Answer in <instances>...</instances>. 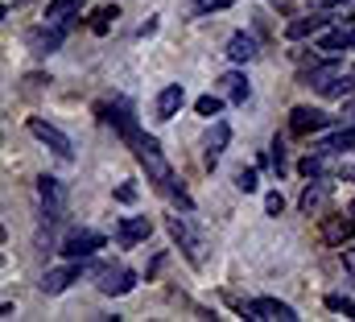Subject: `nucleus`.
<instances>
[{"mask_svg": "<svg viewBox=\"0 0 355 322\" xmlns=\"http://www.w3.org/2000/svg\"><path fill=\"white\" fill-rule=\"evenodd\" d=\"M132 153L137 161L145 165V178L153 182V190L157 194H166V198H174L182 211H194V198L186 194V186L174 178V169H170V161L162 158V145L153 141V137H137V145H132Z\"/></svg>", "mask_w": 355, "mask_h": 322, "instance_id": "f257e3e1", "label": "nucleus"}, {"mask_svg": "<svg viewBox=\"0 0 355 322\" xmlns=\"http://www.w3.org/2000/svg\"><path fill=\"white\" fill-rule=\"evenodd\" d=\"M190 211H182V215H170L166 219V228H170V236H174V244L182 248V256L194 264V269H202L207 264V240H202V232L186 219Z\"/></svg>", "mask_w": 355, "mask_h": 322, "instance_id": "f03ea898", "label": "nucleus"}, {"mask_svg": "<svg viewBox=\"0 0 355 322\" xmlns=\"http://www.w3.org/2000/svg\"><path fill=\"white\" fill-rule=\"evenodd\" d=\"M240 314L248 322H297V310L289 302H277V298H252L240 306Z\"/></svg>", "mask_w": 355, "mask_h": 322, "instance_id": "7ed1b4c3", "label": "nucleus"}, {"mask_svg": "<svg viewBox=\"0 0 355 322\" xmlns=\"http://www.w3.org/2000/svg\"><path fill=\"white\" fill-rule=\"evenodd\" d=\"M37 198H42V211H46V219L50 223H58L62 215H67V182H58V178H37Z\"/></svg>", "mask_w": 355, "mask_h": 322, "instance_id": "20e7f679", "label": "nucleus"}, {"mask_svg": "<svg viewBox=\"0 0 355 322\" xmlns=\"http://www.w3.org/2000/svg\"><path fill=\"white\" fill-rule=\"evenodd\" d=\"M67 33H71V17H67V21H46L42 29L29 33V50H33V54H54V50L67 42Z\"/></svg>", "mask_w": 355, "mask_h": 322, "instance_id": "39448f33", "label": "nucleus"}, {"mask_svg": "<svg viewBox=\"0 0 355 322\" xmlns=\"http://www.w3.org/2000/svg\"><path fill=\"white\" fill-rule=\"evenodd\" d=\"M29 133H33L50 153H58L62 161L75 158V145H71V137H67L62 128H54V124H46V120H37V116H33V120H29Z\"/></svg>", "mask_w": 355, "mask_h": 322, "instance_id": "423d86ee", "label": "nucleus"}, {"mask_svg": "<svg viewBox=\"0 0 355 322\" xmlns=\"http://www.w3.org/2000/svg\"><path fill=\"white\" fill-rule=\"evenodd\" d=\"M99 112H103V120H107V124H112L128 145H137L141 128H137V116H132V103H128V99H116L112 108H99Z\"/></svg>", "mask_w": 355, "mask_h": 322, "instance_id": "0eeeda50", "label": "nucleus"}, {"mask_svg": "<svg viewBox=\"0 0 355 322\" xmlns=\"http://www.w3.org/2000/svg\"><path fill=\"white\" fill-rule=\"evenodd\" d=\"M99 294H107V298H124V294H132L137 289V273L132 269H124V264H107V269H99Z\"/></svg>", "mask_w": 355, "mask_h": 322, "instance_id": "6e6552de", "label": "nucleus"}, {"mask_svg": "<svg viewBox=\"0 0 355 322\" xmlns=\"http://www.w3.org/2000/svg\"><path fill=\"white\" fill-rule=\"evenodd\" d=\"M335 116H327L322 108H293L289 112V133L293 137H310V133H322Z\"/></svg>", "mask_w": 355, "mask_h": 322, "instance_id": "1a4fd4ad", "label": "nucleus"}, {"mask_svg": "<svg viewBox=\"0 0 355 322\" xmlns=\"http://www.w3.org/2000/svg\"><path fill=\"white\" fill-rule=\"evenodd\" d=\"M87 269H91L87 256H83V260H71V264H62V269H50V273L42 277V294H62V289H71V281H79Z\"/></svg>", "mask_w": 355, "mask_h": 322, "instance_id": "9d476101", "label": "nucleus"}, {"mask_svg": "<svg viewBox=\"0 0 355 322\" xmlns=\"http://www.w3.org/2000/svg\"><path fill=\"white\" fill-rule=\"evenodd\" d=\"M107 244V236L103 232H71L67 240H62V256H71V260H83V256H95L99 248Z\"/></svg>", "mask_w": 355, "mask_h": 322, "instance_id": "9b49d317", "label": "nucleus"}, {"mask_svg": "<svg viewBox=\"0 0 355 322\" xmlns=\"http://www.w3.org/2000/svg\"><path fill=\"white\" fill-rule=\"evenodd\" d=\"M331 194H335V186H331V178H310V186L302 190V198H297V207L306 211V215H318L327 203H331Z\"/></svg>", "mask_w": 355, "mask_h": 322, "instance_id": "f8f14e48", "label": "nucleus"}, {"mask_svg": "<svg viewBox=\"0 0 355 322\" xmlns=\"http://www.w3.org/2000/svg\"><path fill=\"white\" fill-rule=\"evenodd\" d=\"M322 240L331 244V248H343V244L355 240V215H327L322 219Z\"/></svg>", "mask_w": 355, "mask_h": 322, "instance_id": "ddd939ff", "label": "nucleus"}, {"mask_svg": "<svg viewBox=\"0 0 355 322\" xmlns=\"http://www.w3.org/2000/svg\"><path fill=\"white\" fill-rule=\"evenodd\" d=\"M227 141H232V124H227V120H215V124H211V133H207V153H202L207 169H215V165H219L223 149H227Z\"/></svg>", "mask_w": 355, "mask_h": 322, "instance_id": "4468645a", "label": "nucleus"}, {"mask_svg": "<svg viewBox=\"0 0 355 322\" xmlns=\"http://www.w3.org/2000/svg\"><path fill=\"white\" fill-rule=\"evenodd\" d=\"M149 232H153V223H149L145 215H132V219H120V228H116V240H120V248H132V244L149 240Z\"/></svg>", "mask_w": 355, "mask_h": 322, "instance_id": "2eb2a0df", "label": "nucleus"}, {"mask_svg": "<svg viewBox=\"0 0 355 322\" xmlns=\"http://www.w3.org/2000/svg\"><path fill=\"white\" fill-rule=\"evenodd\" d=\"M182 103H186V91H182V83H170V87L157 95V120H174L178 112H182Z\"/></svg>", "mask_w": 355, "mask_h": 322, "instance_id": "dca6fc26", "label": "nucleus"}, {"mask_svg": "<svg viewBox=\"0 0 355 322\" xmlns=\"http://www.w3.org/2000/svg\"><path fill=\"white\" fill-rule=\"evenodd\" d=\"M227 58L232 62H252L257 58V37L252 33H232L227 37Z\"/></svg>", "mask_w": 355, "mask_h": 322, "instance_id": "f3484780", "label": "nucleus"}, {"mask_svg": "<svg viewBox=\"0 0 355 322\" xmlns=\"http://www.w3.org/2000/svg\"><path fill=\"white\" fill-rule=\"evenodd\" d=\"M219 91H223L232 103H244V99L252 95V87H248V79H244V71H227V75L219 79Z\"/></svg>", "mask_w": 355, "mask_h": 322, "instance_id": "a211bd4d", "label": "nucleus"}, {"mask_svg": "<svg viewBox=\"0 0 355 322\" xmlns=\"http://www.w3.org/2000/svg\"><path fill=\"white\" fill-rule=\"evenodd\" d=\"M318 95H327V99H352V95H355V71H347V75L339 71L331 83H322V87H318Z\"/></svg>", "mask_w": 355, "mask_h": 322, "instance_id": "6ab92c4d", "label": "nucleus"}, {"mask_svg": "<svg viewBox=\"0 0 355 322\" xmlns=\"http://www.w3.org/2000/svg\"><path fill=\"white\" fill-rule=\"evenodd\" d=\"M322 25H327V17H297V21L285 25V37H289V42H297V37H314Z\"/></svg>", "mask_w": 355, "mask_h": 322, "instance_id": "aec40b11", "label": "nucleus"}, {"mask_svg": "<svg viewBox=\"0 0 355 322\" xmlns=\"http://www.w3.org/2000/svg\"><path fill=\"white\" fill-rule=\"evenodd\" d=\"M352 46H355V33H343V29H339V33H327V37L318 42V50H322L327 58H335V54H343V50H352Z\"/></svg>", "mask_w": 355, "mask_h": 322, "instance_id": "412c9836", "label": "nucleus"}, {"mask_svg": "<svg viewBox=\"0 0 355 322\" xmlns=\"http://www.w3.org/2000/svg\"><path fill=\"white\" fill-rule=\"evenodd\" d=\"M194 112H198L202 120H211V116H219V112H223V91H219V95H215V91H207V95H198V99H194Z\"/></svg>", "mask_w": 355, "mask_h": 322, "instance_id": "4be33fe9", "label": "nucleus"}, {"mask_svg": "<svg viewBox=\"0 0 355 322\" xmlns=\"http://www.w3.org/2000/svg\"><path fill=\"white\" fill-rule=\"evenodd\" d=\"M83 8V0H50L46 4V21H67V17H75Z\"/></svg>", "mask_w": 355, "mask_h": 322, "instance_id": "5701e85b", "label": "nucleus"}, {"mask_svg": "<svg viewBox=\"0 0 355 322\" xmlns=\"http://www.w3.org/2000/svg\"><path fill=\"white\" fill-rule=\"evenodd\" d=\"M327 310H335V314H347V319H355V302H352V298H343V294H327Z\"/></svg>", "mask_w": 355, "mask_h": 322, "instance_id": "b1692460", "label": "nucleus"}, {"mask_svg": "<svg viewBox=\"0 0 355 322\" xmlns=\"http://www.w3.org/2000/svg\"><path fill=\"white\" fill-rule=\"evenodd\" d=\"M112 21H116V4H107V8H99V12H95L91 33H107V29H112Z\"/></svg>", "mask_w": 355, "mask_h": 322, "instance_id": "393cba45", "label": "nucleus"}, {"mask_svg": "<svg viewBox=\"0 0 355 322\" xmlns=\"http://www.w3.org/2000/svg\"><path fill=\"white\" fill-rule=\"evenodd\" d=\"M236 186H240L244 194H252V190L261 186V178H257V169H236Z\"/></svg>", "mask_w": 355, "mask_h": 322, "instance_id": "a878e982", "label": "nucleus"}, {"mask_svg": "<svg viewBox=\"0 0 355 322\" xmlns=\"http://www.w3.org/2000/svg\"><path fill=\"white\" fill-rule=\"evenodd\" d=\"M232 4H236V0H194L190 8H194L198 17H207V12H219V8H232Z\"/></svg>", "mask_w": 355, "mask_h": 322, "instance_id": "bb28decb", "label": "nucleus"}, {"mask_svg": "<svg viewBox=\"0 0 355 322\" xmlns=\"http://www.w3.org/2000/svg\"><path fill=\"white\" fill-rule=\"evenodd\" d=\"M268 158H272V169H277V173H285V141H281V137H272Z\"/></svg>", "mask_w": 355, "mask_h": 322, "instance_id": "cd10ccee", "label": "nucleus"}, {"mask_svg": "<svg viewBox=\"0 0 355 322\" xmlns=\"http://www.w3.org/2000/svg\"><path fill=\"white\" fill-rule=\"evenodd\" d=\"M265 211H268V215H281V211H285V198H281L277 190H272V194L265 198Z\"/></svg>", "mask_w": 355, "mask_h": 322, "instance_id": "c85d7f7f", "label": "nucleus"}, {"mask_svg": "<svg viewBox=\"0 0 355 322\" xmlns=\"http://www.w3.org/2000/svg\"><path fill=\"white\" fill-rule=\"evenodd\" d=\"M339 4H352V0H310L314 12H327V8H339Z\"/></svg>", "mask_w": 355, "mask_h": 322, "instance_id": "c756f323", "label": "nucleus"}, {"mask_svg": "<svg viewBox=\"0 0 355 322\" xmlns=\"http://www.w3.org/2000/svg\"><path fill=\"white\" fill-rule=\"evenodd\" d=\"M116 198H120V203H132V198H137V186H120Z\"/></svg>", "mask_w": 355, "mask_h": 322, "instance_id": "7c9ffc66", "label": "nucleus"}, {"mask_svg": "<svg viewBox=\"0 0 355 322\" xmlns=\"http://www.w3.org/2000/svg\"><path fill=\"white\" fill-rule=\"evenodd\" d=\"M339 120H343L347 128H355V103H347V108H343V116H339Z\"/></svg>", "mask_w": 355, "mask_h": 322, "instance_id": "2f4dec72", "label": "nucleus"}, {"mask_svg": "<svg viewBox=\"0 0 355 322\" xmlns=\"http://www.w3.org/2000/svg\"><path fill=\"white\" fill-rule=\"evenodd\" d=\"M343 178H347V182H355V165H343Z\"/></svg>", "mask_w": 355, "mask_h": 322, "instance_id": "473e14b6", "label": "nucleus"}, {"mask_svg": "<svg viewBox=\"0 0 355 322\" xmlns=\"http://www.w3.org/2000/svg\"><path fill=\"white\" fill-rule=\"evenodd\" d=\"M347 211H352V215H355V198H352V207H347Z\"/></svg>", "mask_w": 355, "mask_h": 322, "instance_id": "72a5a7b5", "label": "nucleus"}, {"mask_svg": "<svg viewBox=\"0 0 355 322\" xmlns=\"http://www.w3.org/2000/svg\"><path fill=\"white\" fill-rule=\"evenodd\" d=\"M352 50H355V46H352Z\"/></svg>", "mask_w": 355, "mask_h": 322, "instance_id": "f704fd0d", "label": "nucleus"}]
</instances>
